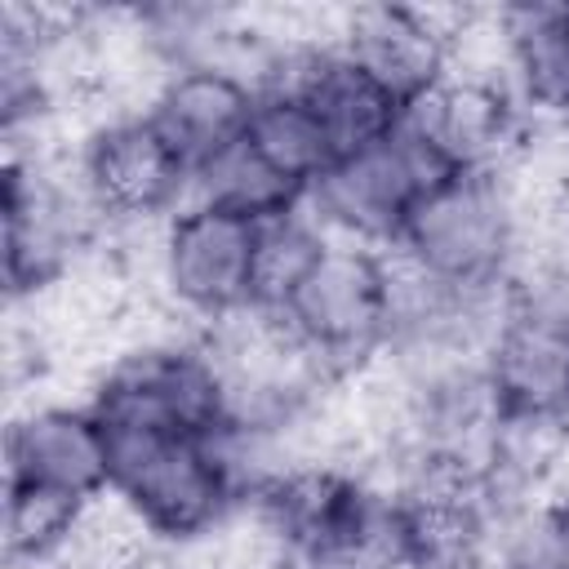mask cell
Masks as SVG:
<instances>
[{
	"label": "cell",
	"mask_w": 569,
	"mask_h": 569,
	"mask_svg": "<svg viewBox=\"0 0 569 569\" xmlns=\"http://www.w3.org/2000/svg\"><path fill=\"white\" fill-rule=\"evenodd\" d=\"M107 449L111 493L138 511L156 542L187 547L213 533L244 493L227 436L213 440L156 427H107Z\"/></svg>",
	"instance_id": "obj_1"
},
{
	"label": "cell",
	"mask_w": 569,
	"mask_h": 569,
	"mask_svg": "<svg viewBox=\"0 0 569 569\" xmlns=\"http://www.w3.org/2000/svg\"><path fill=\"white\" fill-rule=\"evenodd\" d=\"M520 222L498 173H445L405 218L391 253L458 298H489L507 284Z\"/></svg>",
	"instance_id": "obj_2"
},
{
	"label": "cell",
	"mask_w": 569,
	"mask_h": 569,
	"mask_svg": "<svg viewBox=\"0 0 569 569\" xmlns=\"http://www.w3.org/2000/svg\"><path fill=\"white\" fill-rule=\"evenodd\" d=\"M276 316L329 373V382H338L382 356L396 338L391 258L369 244L325 240Z\"/></svg>",
	"instance_id": "obj_3"
},
{
	"label": "cell",
	"mask_w": 569,
	"mask_h": 569,
	"mask_svg": "<svg viewBox=\"0 0 569 569\" xmlns=\"http://www.w3.org/2000/svg\"><path fill=\"white\" fill-rule=\"evenodd\" d=\"M485 387L502 427H569V298L516 284L485 351Z\"/></svg>",
	"instance_id": "obj_4"
},
{
	"label": "cell",
	"mask_w": 569,
	"mask_h": 569,
	"mask_svg": "<svg viewBox=\"0 0 569 569\" xmlns=\"http://www.w3.org/2000/svg\"><path fill=\"white\" fill-rule=\"evenodd\" d=\"M262 227L218 204L191 200L164 222L160 280L169 298L209 325H222L253 307Z\"/></svg>",
	"instance_id": "obj_5"
},
{
	"label": "cell",
	"mask_w": 569,
	"mask_h": 569,
	"mask_svg": "<svg viewBox=\"0 0 569 569\" xmlns=\"http://www.w3.org/2000/svg\"><path fill=\"white\" fill-rule=\"evenodd\" d=\"M436 178H445V169L405 129H396L387 142L333 160L307 200L316 204L320 222L338 227L351 244L391 249L405 218Z\"/></svg>",
	"instance_id": "obj_6"
},
{
	"label": "cell",
	"mask_w": 569,
	"mask_h": 569,
	"mask_svg": "<svg viewBox=\"0 0 569 569\" xmlns=\"http://www.w3.org/2000/svg\"><path fill=\"white\" fill-rule=\"evenodd\" d=\"M400 129L445 173H498L520 147V111L485 71H449L405 107Z\"/></svg>",
	"instance_id": "obj_7"
},
{
	"label": "cell",
	"mask_w": 569,
	"mask_h": 569,
	"mask_svg": "<svg viewBox=\"0 0 569 569\" xmlns=\"http://www.w3.org/2000/svg\"><path fill=\"white\" fill-rule=\"evenodd\" d=\"M80 187L102 218L142 222L164 213L191 187V169L142 111L89 133L80 147Z\"/></svg>",
	"instance_id": "obj_8"
},
{
	"label": "cell",
	"mask_w": 569,
	"mask_h": 569,
	"mask_svg": "<svg viewBox=\"0 0 569 569\" xmlns=\"http://www.w3.org/2000/svg\"><path fill=\"white\" fill-rule=\"evenodd\" d=\"M258 111V84L222 62H178L151 93L147 116L178 147L191 178L244 142Z\"/></svg>",
	"instance_id": "obj_9"
},
{
	"label": "cell",
	"mask_w": 569,
	"mask_h": 569,
	"mask_svg": "<svg viewBox=\"0 0 569 569\" xmlns=\"http://www.w3.org/2000/svg\"><path fill=\"white\" fill-rule=\"evenodd\" d=\"M276 58L289 71H276L262 89H271V84L298 89L307 98V107L316 111V120H320V129H325V138L333 147V160L356 156L365 147H378L400 129L405 102H396L342 49H329V53H276Z\"/></svg>",
	"instance_id": "obj_10"
},
{
	"label": "cell",
	"mask_w": 569,
	"mask_h": 569,
	"mask_svg": "<svg viewBox=\"0 0 569 569\" xmlns=\"http://www.w3.org/2000/svg\"><path fill=\"white\" fill-rule=\"evenodd\" d=\"M9 480L49 485L76 498H102L111 489V449L98 413L44 405L9 427Z\"/></svg>",
	"instance_id": "obj_11"
},
{
	"label": "cell",
	"mask_w": 569,
	"mask_h": 569,
	"mask_svg": "<svg viewBox=\"0 0 569 569\" xmlns=\"http://www.w3.org/2000/svg\"><path fill=\"white\" fill-rule=\"evenodd\" d=\"M342 53L365 67L396 102H418L449 76V40L427 9L409 4H360L347 13Z\"/></svg>",
	"instance_id": "obj_12"
},
{
	"label": "cell",
	"mask_w": 569,
	"mask_h": 569,
	"mask_svg": "<svg viewBox=\"0 0 569 569\" xmlns=\"http://www.w3.org/2000/svg\"><path fill=\"white\" fill-rule=\"evenodd\" d=\"M244 142L280 178H289L302 191H311L316 178L333 164V147H329L316 111L307 107V98L298 89H284V84H271L258 93V111H253Z\"/></svg>",
	"instance_id": "obj_13"
},
{
	"label": "cell",
	"mask_w": 569,
	"mask_h": 569,
	"mask_svg": "<svg viewBox=\"0 0 569 569\" xmlns=\"http://www.w3.org/2000/svg\"><path fill=\"white\" fill-rule=\"evenodd\" d=\"M196 200L204 204H218L227 213H240L258 227L267 222H280V218H293L298 204L307 200L302 187H293L289 178H280L249 142H236L227 156H218L213 164H204L196 178Z\"/></svg>",
	"instance_id": "obj_14"
},
{
	"label": "cell",
	"mask_w": 569,
	"mask_h": 569,
	"mask_svg": "<svg viewBox=\"0 0 569 569\" xmlns=\"http://www.w3.org/2000/svg\"><path fill=\"white\" fill-rule=\"evenodd\" d=\"M93 498H76V493H62V489H49V485H31V480H9L4 489V556L13 569H27V565H53L84 507Z\"/></svg>",
	"instance_id": "obj_15"
},
{
	"label": "cell",
	"mask_w": 569,
	"mask_h": 569,
	"mask_svg": "<svg viewBox=\"0 0 569 569\" xmlns=\"http://www.w3.org/2000/svg\"><path fill=\"white\" fill-rule=\"evenodd\" d=\"M502 569H569V502H525L502 529Z\"/></svg>",
	"instance_id": "obj_16"
},
{
	"label": "cell",
	"mask_w": 569,
	"mask_h": 569,
	"mask_svg": "<svg viewBox=\"0 0 569 569\" xmlns=\"http://www.w3.org/2000/svg\"><path fill=\"white\" fill-rule=\"evenodd\" d=\"M551 9H556V27H560V36L569 44V4H551Z\"/></svg>",
	"instance_id": "obj_17"
}]
</instances>
